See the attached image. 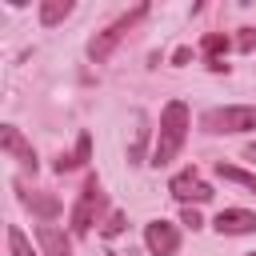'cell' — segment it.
<instances>
[{
    "label": "cell",
    "instance_id": "23",
    "mask_svg": "<svg viewBox=\"0 0 256 256\" xmlns=\"http://www.w3.org/2000/svg\"><path fill=\"white\" fill-rule=\"evenodd\" d=\"M248 256H256V252H248Z\"/></svg>",
    "mask_w": 256,
    "mask_h": 256
},
{
    "label": "cell",
    "instance_id": "17",
    "mask_svg": "<svg viewBox=\"0 0 256 256\" xmlns=\"http://www.w3.org/2000/svg\"><path fill=\"white\" fill-rule=\"evenodd\" d=\"M236 48H240V52H252V48H256V28H240Z\"/></svg>",
    "mask_w": 256,
    "mask_h": 256
},
{
    "label": "cell",
    "instance_id": "1",
    "mask_svg": "<svg viewBox=\"0 0 256 256\" xmlns=\"http://www.w3.org/2000/svg\"><path fill=\"white\" fill-rule=\"evenodd\" d=\"M188 128H192V116H188V104L184 100H168L164 112H160V128H156V144H152V168H168L184 140H188Z\"/></svg>",
    "mask_w": 256,
    "mask_h": 256
},
{
    "label": "cell",
    "instance_id": "3",
    "mask_svg": "<svg viewBox=\"0 0 256 256\" xmlns=\"http://www.w3.org/2000/svg\"><path fill=\"white\" fill-rule=\"evenodd\" d=\"M200 128L212 136H232V132H256V104H228V108H208L200 116Z\"/></svg>",
    "mask_w": 256,
    "mask_h": 256
},
{
    "label": "cell",
    "instance_id": "13",
    "mask_svg": "<svg viewBox=\"0 0 256 256\" xmlns=\"http://www.w3.org/2000/svg\"><path fill=\"white\" fill-rule=\"evenodd\" d=\"M216 176L220 180H232V184H240V188H248V192H256V172H244V168H236V164H216Z\"/></svg>",
    "mask_w": 256,
    "mask_h": 256
},
{
    "label": "cell",
    "instance_id": "9",
    "mask_svg": "<svg viewBox=\"0 0 256 256\" xmlns=\"http://www.w3.org/2000/svg\"><path fill=\"white\" fill-rule=\"evenodd\" d=\"M12 188H16L20 204H24L28 212H36L40 220H56V216H60V200H56V196H44V192H28V188H24L20 180H16Z\"/></svg>",
    "mask_w": 256,
    "mask_h": 256
},
{
    "label": "cell",
    "instance_id": "5",
    "mask_svg": "<svg viewBox=\"0 0 256 256\" xmlns=\"http://www.w3.org/2000/svg\"><path fill=\"white\" fill-rule=\"evenodd\" d=\"M168 192H172V196H176L184 208L212 200V184H204L196 168H184V172H176V176H172V184H168Z\"/></svg>",
    "mask_w": 256,
    "mask_h": 256
},
{
    "label": "cell",
    "instance_id": "11",
    "mask_svg": "<svg viewBox=\"0 0 256 256\" xmlns=\"http://www.w3.org/2000/svg\"><path fill=\"white\" fill-rule=\"evenodd\" d=\"M228 44H232V40H228L224 32H208V36L200 40V52L208 56V68H212V72H224V68H228V64L220 60V56L228 52Z\"/></svg>",
    "mask_w": 256,
    "mask_h": 256
},
{
    "label": "cell",
    "instance_id": "19",
    "mask_svg": "<svg viewBox=\"0 0 256 256\" xmlns=\"http://www.w3.org/2000/svg\"><path fill=\"white\" fill-rule=\"evenodd\" d=\"M180 220H184V224H188V228H192V232H196V228H200V224H204V220H200V212H196V208H184V216H180Z\"/></svg>",
    "mask_w": 256,
    "mask_h": 256
},
{
    "label": "cell",
    "instance_id": "6",
    "mask_svg": "<svg viewBox=\"0 0 256 256\" xmlns=\"http://www.w3.org/2000/svg\"><path fill=\"white\" fill-rule=\"evenodd\" d=\"M144 248L152 256H176L180 248V228L168 224V220H148L144 224Z\"/></svg>",
    "mask_w": 256,
    "mask_h": 256
},
{
    "label": "cell",
    "instance_id": "10",
    "mask_svg": "<svg viewBox=\"0 0 256 256\" xmlns=\"http://www.w3.org/2000/svg\"><path fill=\"white\" fill-rule=\"evenodd\" d=\"M36 244H40V256H72V244L56 224H36Z\"/></svg>",
    "mask_w": 256,
    "mask_h": 256
},
{
    "label": "cell",
    "instance_id": "18",
    "mask_svg": "<svg viewBox=\"0 0 256 256\" xmlns=\"http://www.w3.org/2000/svg\"><path fill=\"white\" fill-rule=\"evenodd\" d=\"M120 232H124V216H120V212H112V216H108V224H104V236L112 240V236H120Z\"/></svg>",
    "mask_w": 256,
    "mask_h": 256
},
{
    "label": "cell",
    "instance_id": "21",
    "mask_svg": "<svg viewBox=\"0 0 256 256\" xmlns=\"http://www.w3.org/2000/svg\"><path fill=\"white\" fill-rule=\"evenodd\" d=\"M244 160H256V140H252V144L244 148Z\"/></svg>",
    "mask_w": 256,
    "mask_h": 256
},
{
    "label": "cell",
    "instance_id": "8",
    "mask_svg": "<svg viewBox=\"0 0 256 256\" xmlns=\"http://www.w3.org/2000/svg\"><path fill=\"white\" fill-rule=\"evenodd\" d=\"M212 228H216L220 236H244V232H256V212H248V208H220L216 220H212Z\"/></svg>",
    "mask_w": 256,
    "mask_h": 256
},
{
    "label": "cell",
    "instance_id": "22",
    "mask_svg": "<svg viewBox=\"0 0 256 256\" xmlns=\"http://www.w3.org/2000/svg\"><path fill=\"white\" fill-rule=\"evenodd\" d=\"M108 256H116V252H108Z\"/></svg>",
    "mask_w": 256,
    "mask_h": 256
},
{
    "label": "cell",
    "instance_id": "16",
    "mask_svg": "<svg viewBox=\"0 0 256 256\" xmlns=\"http://www.w3.org/2000/svg\"><path fill=\"white\" fill-rule=\"evenodd\" d=\"M72 156H76V164H88V156H92V136H88V132L76 136V152H72Z\"/></svg>",
    "mask_w": 256,
    "mask_h": 256
},
{
    "label": "cell",
    "instance_id": "20",
    "mask_svg": "<svg viewBox=\"0 0 256 256\" xmlns=\"http://www.w3.org/2000/svg\"><path fill=\"white\" fill-rule=\"evenodd\" d=\"M188 60H192V48H176L172 52V64H188Z\"/></svg>",
    "mask_w": 256,
    "mask_h": 256
},
{
    "label": "cell",
    "instance_id": "15",
    "mask_svg": "<svg viewBox=\"0 0 256 256\" xmlns=\"http://www.w3.org/2000/svg\"><path fill=\"white\" fill-rule=\"evenodd\" d=\"M144 144H148V124L140 120V132H136V144L128 148V164H140V156H144Z\"/></svg>",
    "mask_w": 256,
    "mask_h": 256
},
{
    "label": "cell",
    "instance_id": "12",
    "mask_svg": "<svg viewBox=\"0 0 256 256\" xmlns=\"http://www.w3.org/2000/svg\"><path fill=\"white\" fill-rule=\"evenodd\" d=\"M72 0H40V24L44 28H56V24H64L68 16H72Z\"/></svg>",
    "mask_w": 256,
    "mask_h": 256
},
{
    "label": "cell",
    "instance_id": "7",
    "mask_svg": "<svg viewBox=\"0 0 256 256\" xmlns=\"http://www.w3.org/2000/svg\"><path fill=\"white\" fill-rule=\"evenodd\" d=\"M0 148H4V152H8L12 160H20V164H24L28 172H36V168H40V160H36L32 144H28L24 136H20V128H16V124H4V128H0Z\"/></svg>",
    "mask_w": 256,
    "mask_h": 256
},
{
    "label": "cell",
    "instance_id": "14",
    "mask_svg": "<svg viewBox=\"0 0 256 256\" xmlns=\"http://www.w3.org/2000/svg\"><path fill=\"white\" fill-rule=\"evenodd\" d=\"M8 252H12V256H36V252H32V240H28L16 224H8Z\"/></svg>",
    "mask_w": 256,
    "mask_h": 256
},
{
    "label": "cell",
    "instance_id": "2",
    "mask_svg": "<svg viewBox=\"0 0 256 256\" xmlns=\"http://www.w3.org/2000/svg\"><path fill=\"white\" fill-rule=\"evenodd\" d=\"M144 16H148V4H136V8H132V12H124L120 20H112L104 32H96V36L88 40V60H92V64H104V60L116 52V44H120V40H124V36H128Z\"/></svg>",
    "mask_w": 256,
    "mask_h": 256
},
{
    "label": "cell",
    "instance_id": "4",
    "mask_svg": "<svg viewBox=\"0 0 256 256\" xmlns=\"http://www.w3.org/2000/svg\"><path fill=\"white\" fill-rule=\"evenodd\" d=\"M104 204H108V196H104L100 180L88 176L84 188H80V196H76V204H72V212H68V228H72V236H88L92 224H96V216L104 212Z\"/></svg>",
    "mask_w": 256,
    "mask_h": 256
}]
</instances>
